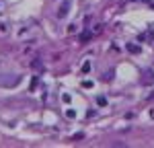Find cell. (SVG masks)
Instances as JSON below:
<instances>
[{"mask_svg":"<svg viewBox=\"0 0 154 148\" xmlns=\"http://www.w3.org/2000/svg\"><path fill=\"white\" fill-rule=\"evenodd\" d=\"M70 6H72V0H64L62 6H60V11H58V19H64L68 14V11H70Z\"/></svg>","mask_w":154,"mask_h":148,"instance_id":"1","label":"cell"},{"mask_svg":"<svg viewBox=\"0 0 154 148\" xmlns=\"http://www.w3.org/2000/svg\"><path fill=\"white\" fill-rule=\"evenodd\" d=\"M31 68H33V70H41V68H43V64H41V60H39V58H35V60L31 62Z\"/></svg>","mask_w":154,"mask_h":148,"instance_id":"2","label":"cell"},{"mask_svg":"<svg viewBox=\"0 0 154 148\" xmlns=\"http://www.w3.org/2000/svg\"><path fill=\"white\" fill-rule=\"evenodd\" d=\"M128 51H130V54H140V48L134 45V43H128Z\"/></svg>","mask_w":154,"mask_h":148,"instance_id":"3","label":"cell"},{"mask_svg":"<svg viewBox=\"0 0 154 148\" xmlns=\"http://www.w3.org/2000/svg\"><path fill=\"white\" fill-rule=\"evenodd\" d=\"M97 105H99V107H105V105H107V99L105 97H97Z\"/></svg>","mask_w":154,"mask_h":148,"instance_id":"4","label":"cell"},{"mask_svg":"<svg viewBox=\"0 0 154 148\" xmlns=\"http://www.w3.org/2000/svg\"><path fill=\"white\" fill-rule=\"evenodd\" d=\"M91 72V62H84L82 64V74H88Z\"/></svg>","mask_w":154,"mask_h":148,"instance_id":"5","label":"cell"},{"mask_svg":"<svg viewBox=\"0 0 154 148\" xmlns=\"http://www.w3.org/2000/svg\"><path fill=\"white\" fill-rule=\"evenodd\" d=\"M113 78V70H109L107 74H103V80H111Z\"/></svg>","mask_w":154,"mask_h":148,"instance_id":"6","label":"cell"},{"mask_svg":"<svg viewBox=\"0 0 154 148\" xmlns=\"http://www.w3.org/2000/svg\"><path fill=\"white\" fill-rule=\"evenodd\" d=\"M88 39H91V33H82V35H80V41H88Z\"/></svg>","mask_w":154,"mask_h":148,"instance_id":"7","label":"cell"},{"mask_svg":"<svg viewBox=\"0 0 154 148\" xmlns=\"http://www.w3.org/2000/svg\"><path fill=\"white\" fill-rule=\"evenodd\" d=\"M66 115H68V117H76V111H74V109H68V111H66Z\"/></svg>","mask_w":154,"mask_h":148,"instance_id":"8","label":"cell"},{"mask_svg":"<svg viewBox=\"0 0 154 148\" xmlns=\"http://www.w3.org/2000/svg\"><path fill=\"white\" fill-rule=\"evenodd\" d=\"M82 86H84V88H91V86H93V82H91V80H84Z\"/></svg>","mask_w":154,"mask_h":148,"instance_id":"9","label":"cell"}]
</instances>
